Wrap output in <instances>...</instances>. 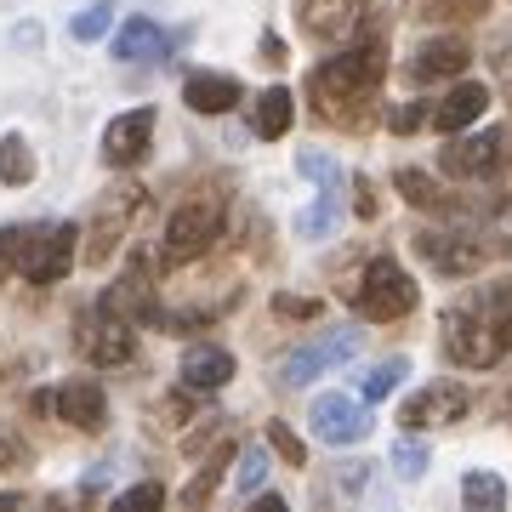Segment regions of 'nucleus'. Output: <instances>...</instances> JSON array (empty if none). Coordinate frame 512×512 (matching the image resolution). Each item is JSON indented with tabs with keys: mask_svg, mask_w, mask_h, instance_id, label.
<instances>
[{
	"mask_svg": "<svg viewBox=\"0 0 512 512\" xmlns=\"http://www.w3.org/2000/svg\"><path fill=\"white\" fill-rule=\"evenodd\" d=\"M359 348H365V330H325L319 342H302L296 353H285L279 382H285V387H302V382H313V376H325V370L348 365Z\"/></svg>",
	"mask_w": 512,
	"mask_h": 512,
	"instance_id": "obj_7",
	"label": "nucleus"
},
{
	"mask_svg": "<svg viewBox=\"0 0 512 512\" xmlns=\"http://www.w3.org/2000/svg\"><path fill=\"white\" fill-rule=\"evenodd\" d=\"M183 103L194 114H228L239 103V80L234 74H188V86H183Z\"/></svg>",
	"mask_w": 512,
	"mask_h": 512,
	"instance_id": "obj_20",
	"label": "nucleus"
},
{
	"mask_svg": "<svg viewBox=\"0 0 512 512\" xmlns=\"http://www.w3.org/2000/svg\"><path fill=\"white\" fill-rule=\"evenodd\" d=\"M18 251H23V228H0V285L18 274Z\"/></svg>",
	"mask_w": 512,
	"mask_h": 512,
	"instance_id": "obj_33",
	"label": "nucleus"
},
{
	"mask_svg": "<svg viewBox=\"0 0 512 512\" xmlns=\"http://www.w3.org/2000/svg\"><path fill=\"white\" fill-rule=\"evenodd\" d=\"M393 467H399V478H421L427 473V450L416 439H399L393 444Z\"/></svg>",
	"mask_w": 512,
	"mask_h": 512,
	"instance_id": "obj_32",
	"label": "nucleus"
},
{
	"mask_svg": "<svg viewBox=\"0 0 512 512\" xmlns=\"http://www.w3.org/2000/svg\"><path fill=\"white\" fill-rule=\"evenodd\" d=\"M154 501H165V490H160V484H137V490H126V495H120V507H154Z\"/></svg>",
	"mask_w": 512,
	"mask_h": 512,
	"instance_id": "obj_35",
	"label": "nucleus"
},
{
	"mask_svg": "<svg viewBox=\"0 0 512 512\" xmlns=\"http://www.w3.org/2000/svg\"><path fill=\"white\" fill-rule=\"evenodd\" d=\"M97 308H103V313H120V319H165L160 302L148 296L143 279H120L114 291H103V302H97Z\"/></svg>",
	"mask_w": 512,
	"mask_h": 512,
	"instance_id": "obj_22",
	"label": "nucleus"
},
{
	"mask_svg": "<svg viewBox=\"0 0 512 512\" xmlns=\"http://www.w3.org/2000/svg\"><path fill=\"white\" fill-rule=\"evenodd\" d=\"M308 427H313V439L319 444H359L370 439V410L353 393H319V399L308 404Z\"/></svg>",
	"mask_w": 512,
	"mask_h": 512,
	"instance_id": "obj_8",
	"label": "nucleus"
},
{
	"mask_svg": "<svg viewBox=\"0 0 512 512\" xmlns=\"http://www.w3.org/2000/svg\"><path fill=\"white\" fill-rule=\"evenodd\" d=\"M416 302H421L416 279L404 274L399 262H387V256H376V262H370L365 279H359V291H353V308L365 313V319H376V325L416 313Z\"/></svg>",
	"mask_w": 512,
	"mask_h": 512,
	"instance_id": "obj_3",
	"label": "nucleus"
},
{
	"mask_svg": "<svg viewBox=\"0 0 512 512\" xmlns=\"http://www.w3.org/2000/svg\"><path fill=\"white\" fill-rule=\"evenodd\" d=\"M52 410L69 421V427H80V433H103V427H109V399H103L97 382H63L52 393Z\"/></svg>",
	"mask_w": 512,
	"mask_h": 512,
	"instance_id": "obj_15",
	"label": "nucleus"
},
{
	"mask_svg": "<svg viewBox=\"0 0 512 512\" xmlns=\"http://www.w3.org/2000/svg\"><path fill=\"white\" fill-rule=\"evenodd\" d=\"M80 353H86L92 365H103V370H109V365H131V353H137L131 319L97 308V319H86V330H80Z\"/></svg>",
	"mask_w": 512,
	"mask_h": 512,
	"instance_id": "obj_11",
	"label": "nucleus"
},
{
	"mask_svg": "<svg viewBox=\"0 0 512 512\" xmlns=\"http://www.w3.org/2000/svg\"><path fill=\"white\" fill-rule=\"evenodd\" d=\"M262 52H268V63H285V46H279V35L262 40Z\"/></svg>",
	"mask_w": 512,
	"mask_h": 512,
	"instance_id": "obj_40",
	"label": "nucleus"
},
{
	"mask_svg": "<svg viewBox=\"0 0 512 512\" xmlns=\"http://www.w3.org/2000/svg\"><path fill=\"white\" fill-rule=\"evenodd\" d=\"M177 376H183L188 393H217V387L234 382V353L217 348V342H194V348L183 353Z\"/></svg>",
	"mask_w": 512,
	"mask_h": 512,
	"instance_id": "obj_16",
	"label": "nucleus"
},
{
	"mask_svg": "<svg viewBox=\"0 0 512 512\" xmlns=\"http://www.w3.org/2000/svg\"><path fill=\"white\" fill-rule=\"evenodd\" d=\"M74 222H52V228H23V251H18V274L29 285H57L74 268Z\"/></svg>",
	"mask_w": 512,
	"mask_h": 512,
	"instance_id": "obj_5",
	"label": "nucleus"
},
{
	"mask_svg": "<svg viewBox=\"0 0 512 512\" xmlns=\"http://www.w3.org/2000/svg\"><path fill=\"white\" fill-rule=\"evenodd\" d=\"M109 29H114V6H109V0L86 6V12H80V18L69 23V35H74V40H103Z\"/></svg>",
	"mask_w": 512,
	"mask_h": 512,
	"instance_id": "obj_29",
	"label": "nucleus"
},
{
	"mask_svg": "<svg viewBox=\"0 0 512 512\" xmlns=\"http://www.w3.org/2000/svg\"><path fill=\"white\" fill-rule=\"evenodd\" d=\"M222 234V211L217 200H188L171 211L165 222V245H160V262L165 268H183V262H200Z\"/></svg>",
	"mask_w": 512,
	"mask_h": 512,
	"instance_id": "obj_4",
	"label": "nucleus"
},
{
	"mask_svg": "<svg viewBox=\"0 0 512 512\" xmlns=\"http://www.w3.org/2000/svg\"><path fill=\"white\" fill-rule=\"evenodd\" d=\"M12 40H18V46H40V29H35V23H23V29H18Z\"/></svg>",
	"mask_w": 512,
	"mask_h": 512,
	"instance_id": "obj_41",
	"label": "nucleus"
},
{
	"mask_svg": "<svg viewBox=\"0 0 512 512\" xmlns=\"http://www.w3.org/2000/svg\"><path fill=\"white\" fill-rule=\"evenodd\" d=\"M291 114H296V97L285 92V86H268V92L256 97V109H251L256 137H268V143H279V137L291 131Z\"/></svg>",
	"mask_w": 512,
	"mask_h": 512,
	"instance_id": "obj_21",
	"label": "nucleus"
},
{
	"mask_svg": "<svg viewBox=\"0 0 512 512\" xmlns=\"http://www.w3.org/2000/svg\"><path fill=\"white\" fill-rule=\"evenodd\" d=\"M467 63H473V46L456 40V35H444V40H427V46H421L410 74H416V80H456Z\"/></svg>",
	"mask_w": 512,
	"mask_h": 512,
	"instance_id": "obj_18",
	"label": "nucleus"
},
{
	"mask_svg": "<svg viewBox=\"0 0 512 512\" xmlns=\"http://www.w3.org/2000/svg\"><path fill=\"white\" fill-rule=\"evenodd\" d=\"M148 143H154V109H131L120 120H109V131H103V160L114 171H131V165L148 160Z\"/></svg>",
	"mask_w": 512,
	"mask_h": 512,
	"instance_id": "obj_12",
	"label": "nucleus"
},
{
	"mask_svg": "<svg viewBox=\"0 0 512 512\" xmlns=\"http://www.w3.org/2000/svg\"><path fill=\"white\" fill-rule=\"evenodd\" d=\"M268 484V450L262 444H245V450H234V490L251 495Z\"/></svg>",
	"mask_w": 512,
	"mask_h": 512,
	"instance_id": "obj_27",
	"label": "nucleus"
},
{
	"mask_svg": "<svg viewBox=\"0 0 512 512\" xmlns=\"http://www.w3.org/2000/svg\"><path fill=\"white\" fill-rule=\"evenodd\" d=\"M171 52V40L154 18H126L120 23V35H114V57L120 63H154V57Z\"/></svg>",
	"mask_w": 512,
	"mask_h": 512,
	"instance_id": "obj_19",
	"label": "nucleus"
},
{
	"mask_svg": "<svg viewBox=\"0 0 512 512\" xmlns=\"http://www.w3.org/2000/svg\"><path fill=\"white\" fill-rule=\"evenodd\" d=\"M353 211H359V217H376V200H370L365 177H353Z\"/></svg>",
	"mask_w": 512,
	"mask_h": 512,
	"instance_id": "obj_38",
	"label": "nucleus"
},
{
	"mask_svg": "<svg viewBox=\"0 0 512 512\" xmlns=\"http://www.w3.org/2000/svg\"><path fill=\"white\" fill-rule=\"evenodd\" d=\"M484 109H490V92H484L478 80H461V86L444 97V103H427V120H433V131L456 137V131L478 126V120H484Z\"/></svg>",
	"mask_w": 512,
	"mask_h": 512,
	"instance_id": "obj_17",
	"label": "nucleus"
},
{
	"mask_svg": "<svg viewBox=\"0 0 512 512\" xmlns=\"http://www.w3.org/2000/svg\"><path fill=\"white\" fill-rule=\"evenodd\" d=\"M143 211V188H114L109 200L97 205V217H92V245H86V262H109L114 245L126 239L131 217Z\"/></svg>",
	"mask_w": 512,
	"mask_h": 512,
	"instance_id": "obj_9",
	"label": "nucleus"
},
{
	"mask_svg": "<svg viewBox=\"0 0 512 512\" xmlns=\"http://www.w3.org/2000/svg\"><path fill=\"white\" fill-rule=\"evenodd\" d=\"M501 148H507V137H501L495 126L490 131H473V137L456 131V143L439 154V165H444V177H467V183H473V177H484V171L501 165Z\"/></svg>",
	"mask_w": 512,
	"mask_h": 512,
	"instance_id": "obj_13",
	"label": "nucleus"
},
{
	"mask_svg": "<svg viewBox=\"0 0 512 512\" xmlns=\"http://www.w3.org/2000/svg\"><path fill=\"white\" fill-rule=\"evenodd\" d=\"M268 444H274V450H279L285 461H291V467H302V461H308V444L296 439L285 421H268Z\"/></svg>",
	"mask_w": 512,
	"mask_h": 512,
	"instance_id": "obj_31",
	"label": "nucleus"
},
{
	"mask_svg": "<svg viewBox=\"0 0 512 512\" xmlns=\"http://www.w3.org/2000/svg\"><path fill=\"white\" fill-rule=\"evenodd\" d=\"M444 348L467 370H495L512 353V279L478 285L444 308Z\"/></svg>",
	"mask_w": 512,
	"mask_h": 512,
	"instance_id": "obj_1",
	"label": "nucleus"
},
{
	"mask_svg": "<svg viewBox=\"0 0 512 512\" xmlns=\"http://www.w3.org/2000/svg\"><path fill=\"white\" fill-rule=\"evenodd\" d=\"M23 461H29V450H23L18 439H6V433H0V467H23Z\"/></svg>",
	"mask_w": 512,
	"mask_h": 512,
	"instance_id": "obj_37",
	"label": "nucleus"
},
{
	"mask_svg": "<svg viewBox=\"0 0 512 512\" xmlns=\"http://www.w3.org/2000/svg\"><path fill=\"white\" fill-rule=\"evenodd\" d=\"M467 410H473V393L461 382H433L404 404V427H410V433H421V427H450V421H461Z\"/></svg>",
	"mask_w": 512,
	"mask_h": 512,
	"instance_id": "obj_10",
	"label": "nucleus"
},
{
	"mask_svg": "<svg viewBox=\"0 0 512 512\" xmlns=\"http://www.w3.org/2000/svg\"><path fill=\"white\" fill-rule=\"evenodd\" d=\"M461 501H467L473 512H501L507 507V484H501L495 473H484V467H473V473L461 478Z\"/></svg>",
	"mask_w": 512,
	"mask_h": 512,
	"instance_id": "obj_25",
	"label": "nucleus"
},
{
	"mask_svg": "<svg viewBox=\"0 0 512 512\" xmlns=\"http://www.w3.org/2000/svg\"><path fill=\"white\" fill-rule=\"evenodd\" d=\"M382 69H387L382 35H370L365 46H353V52L319 63L308 92H313V103H319V114H325V120H353V109L376 97V86H382Z\"/></svg>",
	"mask_w": 512,
	"mask_h": 512,
	"instance_id": "obj_2",
	"label": "nucleus"
},
{
	"mask_svg": "<svg viewBox=\"0 0 512 512\" xmlns=\"http://www.w3.org/2000/svg\"><path fill=\"white\" fill-rule=\"evenodd\" d=\"M393 188H399L404 200L416 205V211H439V205H444L439 183H433V177H427V171H416V165H404L399 177H393Z\"/></svg>",
	"mask_w": 512,
	"mask_h": 512,
	"instance_id": "obj_26",
	"label": "nucleus"
},
{
	"mask_svg": "<svg viewBox=\"0 0 512 512\" xmlns=\"http://www.w3.org/2000/svg\"><path fill=\"white\" fill-rule=\"evenodd\" d=\"M416 251L439 268V274H478L490 262H507L512 256V239H478V234H421Z\"/></svg>",
	"mask_w": 512,
	"mask_h": 512,
	"instance_id": "obj_6",
	"label": "nucleus"
},
{
	"mask_svg": "<svg viewBox=\"0 0 512 512\" xmlns=\"http://www.w3.org/2000/svg\"><path fill=\"white\" fill-rule=\"evenodd\" d=\"M274 313L279 319H313L319 302H308V296H274Z\"/></svg>",
	"mask_w": 512,
	"mask_h": 512,
	"instance_id": "obj_34",
	"label": "nucleus"
},
{
	"mask_svg": "<svg viewBox=\"0 0 512 512\" xmlns=\"http://www.w3.org/2000/svg\"><path fill=\"white\" fill-rule=\"evenodd\" d=\"M296 12H302V29L313 40H342L359 29V18L370 12V0H296Z\"/></svg>",
	"mask_w": 512,
	"mask_h": 512,
	"instance_id": "obj_14",
	"label": "nucleus"
},
{
	"mask_svg": "<svg viewBox=\"0 0 512 512\" xmlns=\"http://www.w3.org/2000/svg\"><path fill=\"white\" fill-rule=\"evenodd\" d=\"M0 183H6V188L35 183V148L23 143L18 131H12V137H0Z\"/></svg>",
	"mask_w": 512,
	"mask_h": 512,
	"instance_id": "obj_24",
	"label": "nucleus"
},
{
	"mask_svg": "<svg viewBox=\"0 0 512 512\" xmlns=\"http://www.w3.org/2000/svg\"><path fill=\"white\" fill-rule=\"evenodd\" d=\"M421 120H427V109H421V103H410V109H393V120H387V126H393V131H416Z\"/></svg>",
	"mask_w": 512,
	"mask_h": 512,
	"instance_id": "obj_36",
	"label": "nucleus"
},
{
	"mask_svg": "<svg viewBox=\"0 0 512 512\" xmlns=\"http://www.w3.org/2000/svg\"><path fill=\"white\" fill-rule=\"evenodd\" d=\"M296 171H302V177H313L319 188H342V183H348V177H342V165L325 160V154H313V148H308V154H296Z\"/></svg>",
	"mask_w": 512,
	"mask_h": 512,
	"instance_id": "obj_30",
	"label": "nucleus"
},
{
	"mask_svg": "<svg viewBox=\"0 0 512 512\" xmlns=\"http://www.w3.org/2000/svg\"><path fill=\"white\" fill-rule=\"evenodd\" d=\"M404 376H410V359H404V353L382 359V365H376V370L365 376V399H387V393H393V387H399Z\"/></svg>",
	"mask_w": 512,
	"mask_h": 512,
	"instance_id": "obj_28",
	"label": "nucleus"
},
{
	"mask_svg": "<svg viewBox=\"0 0 512 512\" xmlns=\"http://www.w3.org/2000/svg\"><path fill=\"white\" fill-rule=\"evenodd\" d=\"M336 222H342V188H325L308 211H296V234L302 239H325Z\"/></svg>",
	"mask_w": 512,
	"mask_h": 512,
	"instance_id": "obj_23",
	"label": "nucleus"
},
{
	"mask_svg": "<svg viewBox=\"0 0 512 512\" xmlns=\"http://www.w3.org/2000/svg\"><path fill=\"white\" fill-rule=\"evenodd\" d=\"M495 69H501V74H507V80H512V35L501 40V52H495Z\"/></svg>",
	"mask_w": 512,
	"mask_h": 512,
	"instance_id": "obj_39",
	"label": "nucleus"
}]
</instances>
